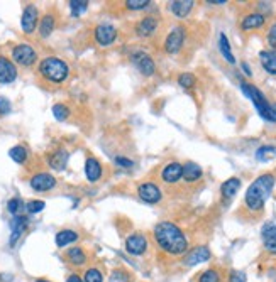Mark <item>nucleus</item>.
Listing matches in <instances>:
<instances>
[{
  "instance_id": "1",
  "label": "nucleus",
  "mask_w": 276,
  "mask_h": 282,
  "mask_svg": "<svg viewBox=\"0 0 276 282\" xmlns=\"http://www.w3.org/2000/svg\"><path fill=\"white\" fill-rule=\"evenodd\" d=\"M153 236L156 245L161 249L164 254L171 257L185 255L188 252V238L183 233V230L178 225L171 223V221H159L154 226Z\"/></svg>"
},
{
  "instance_id": "2",
  "label": "nucleus",
  "mask_w": 276,
  "mask_h": 282,
  "mask_svg": "<svg viewBox=\"0 0 276 282\" xmlns=\"http://www.w3.org/2000/svg\"><path fill=\"white\" fill-rule=\"evenodd\" d=\"M274 183L276 178L271 173L261 174L258 179H254L244 194V208L251 213H261L264 208V203L271 196Z\"/></svg>"
},
{
  "instance_id": "3",
  "label": "nucleus",
  "mask_w": 276,
  "mask_h": 282,
  "mask_svg": "<svg viewBox=\"0 0 276 282\" xmlns=\"http://www.w3.org/2000/svg\"><path fill=\"white\" fill-rule=\"evenodd\" d=\"M38 74L49 85H61L70 76V68L61 58L48 56L39 61Z\"/></svg>"
},
{
  "instance_id": "4",
  "label": "nucleus",
  "mask_w": 276,
  "mask_h": 282,
  "mask_svg": "<svg viewBox=\"0 0 276 282\" xmlns=\"http://www.w3.org/2000/svg\"><path fill=\"white\" fill-rule=\"evenodd\" d=\"M240 90H243V93L251 100V102H253V105L256 107V110H258V113L261 115V117L266 118L268 122L276 124V107L268 102V98L264 97L261 90H258V87L243 82L240 83Z\"/></svg>"
},
{
  "instance_id": "5",
  "label": "nucleus",
  "mask_w": 276,
  "mask_h": 282,
  "mask_svg": "<svg viewBox=\"0 0 276 282\" xmlns=\"http://www.w3.org/2000/svg\"><path fill=\"white\" fill-rule=\"evenodd\" d=\"M12 61L14 64H19L22 68H31L38 61V53L31 44H17L12 48Z\"/></svg>"
},
{
  "instance_id": "6",
  "label": "nucleus",
  "mask_w": 276,
  "mask_h": 282,
  "mask_svg": "<svg viewBox=\"0 0 276 282\" xmlns=\"http://www.w3.org/2000/svg\"><path fill=\"white\" fill-rule=\"evenodd\" d=\"M130 63H132L134 66L137 68V71L144 74V76H153V74L156 73L154 59L149 56L146 51H141V49H137V51H134L130 54Z\"/></svg>"
},
{
  "instance_id": "7",
  "label": "nucleus",
  "mask_w": 276,
  "mask_h": 282,
  "mask_svg": "<svg viewBox=\"0 0 276 282\" xmlns=\"http://www.w3.org/2000/svg\"><path fill=\"white\" fill-rule=\"evenodd\" d=\"M117 27L112 26V24H98L97 27L93 29V37H95V43L98 44V46L102 48H109L112 46L115 43V39H117Z\"/></svg>"
},
{
  "instance_id": "8",
  "label": "nucleus",
  "mask_w": 276,
  "mask_h": 282,
  "mask_svg": "<svg viewBox=\"0 0 276 282\" xmlns=\"http://www.w3.org/2000/svg\"><path fill=\"white\" fill-rule=\"evenodd\" d=\"M148 249H149L148 238H146V235L141 233V231H134V233H130L127 238H125V250H127V254L130 255L141 257L146 254Z\"/></svg>"
},
{
  "instance_id": "9",
  "label": "nucleus",
  "mask_w": 276,
  "mask_h": 282,
  "mask_svg": "<svg viewBox=\"0 0 276 282\" xmlns=\"http://www.w3.org/2000/svg\"><path fill=\"white\" fill-rule=\"evenodd\" d=\"M137 196L148 205H158L163 199L161 188L156 183H151V181H144L137 186Z\"/></svg>"
},
{
  "instance_id": "10",
  "label": "nucleus",
  "mask_w": 276,
  "mask_h": 282,
  "mask_svg": "<svg viewBox=\"0 0 276 282\" xmlns=\"http://www.w3.org/2000/svg\"><path fill=\"white\" fill-rule=\"evenodd\" d=\"M39 26V11L38 7L34 6V4H27L26 7H24V12H22V17H21V27L24 34H32L36 31V27Z\"/></svg>"
},
{
  "instance_id": "11",
  "label": "nucleus",
  "mask_w": 276,
  "mask_h": 282,
  "mask_svg": "<svg viewBox=\"0 0 276 282\" xmlns=\"http://www.w3.org/2000/svg\"><path fill=\"white\" fill-rule=\"evenodd\" d=\"M183 43H185V27L183 26L173 27L166 36V39H164V51L168 54H177L183 48Z\"/></svg>"
},
{
  "instance_id": "12",
  "label": "nucleus",
  "mask_w": 276,
  "mask_h": 282,
  "mask_svg": "<svg viewBox=\"0 0 276 282\" xmlns=\"http://www.w3.org/2000/svg\"><path fill=\"white\" fill-rule=\"evenodd\" d=\"M158 27H159L158 19L153 16H146L134 26V32H135V36L146 39V37H151L153 34H156Z\"/></svg>"
},
{
  "instance_id": "13",
  "label": "nucleus",
  "mask_w": 276,
  "mask_h": 282,
  "mask_svg": "<svg viewBox=\"0 0 276 282\" xmlns=\"http://www.w3.org/2000/svg\"><path fill=\"white\" fill-rule=\"evenodd\" d=\"M29 184H31V188L34 191L44 193V191H51L54 186H56V178L49 173H38L31 178Z\"/></svg>"
},
{
  "instance_id": "14",
  "label": "nucleus",
  "mask_w": 276,
  "mask_h": 282,
  "mask_svg": "<svg viewBox=\"0 0 276 282\" xmlns=\"http://www.w3.org/2000/svg\"><path fill=\"white\" fill-rule=\"evenodd\" d=\"M17 79V66L12 59L6 56H0V83L9 85Z\"/></svg>"
},
{
  "instance_id": "15",
  "label": "nucleus",
  "mask_w": 276,
  "mask_h": 282,
  "mask_svg": "<svg viewBox=\"0 0 276 282\" xmlns=\"http://www.w3.org/2000/svg\"><path fill=\"white\" fill-rule=\"evenodd\" d=\"M210 250L207 247H195L190 252L185 254V259H183V264L187 267H192V265H197V264H202V262H207L210 260Z\"/></svg>"
},
{
  "instance_id": "16",
  "label": "nucleus",
  "mask_w": 276,
  "mask_h": 282,
  "mask_svg": "<svg viewBox=\"0 0 276 282\" xmlns=\"http://www.w3.org/2000/svg\"><path fill=\"white\" fill-rule=\"evenodd\" d=\"M183 178V164L180 163H169L161 171V179L166 184H177Z\"/></svg>"
},
{
  "instance_id": "17",
  "label": "nucleus",
  "mask_w": 276,
  "mask_h": 282,
  "mask_svg": "<svg viewBox=\"0 0 276 282\" xmlns=\"http://www.w3.org/2000/svg\"><path fill=\"white\" fill-rule=\"evenodd\" d=\"M261 238H263L264 249L269 252V254L276 255V225L268 221L263 230H261Z\"/></svg>"
},
{
  "instance_id": "18",
  "label": "nucleus",
  "mask_w": 276,
  "mask_h": 282,
  "mask_svg": "<svg viewBox=\"0 0 276 282\" xmlns=\"http://www.w3.org/2000/svg\"><path fill=\"white\" fill-rule=\"evenodd\" d=\"M104 174V169H102V164H100V160L97 157H93V155H90L85 160V176H87V179L90 183H97L100 181Z\"/></svg>"
},
{
  "instance_id": "19",
  "label": "nucleus",
  "mask_w": 276,
  "mask_h": 282,
  "mask_svg": "<svg viewBox=\"0 0 276 282\" xmlns=\"http://www.w3.org/2000/svg\"><path fill=\"white\" fill-rule=\"evenodd\" d=\"M27 226H29V218H27V216H24V215L14 216L12 221H11V230H12V233H11V245L12 247L17 244V240L21 238L24 231L27 230Z\"/></svg>"
},
{
  "instance_id": "20",
  "label": "nucleus",
  "mask_w": 276,
  "mask_h": 282,
  "mask_svg": "<svg viewBox=\"0 0 276 282\" xmlns=\"http://www.w3.org/2000/svg\"><path fill=\"white\" fill-rule=\"evenodd\" d=\"M193 6H195L193 0H173V2L168 4V9L173 16H177L178 19H185L190 16Z\"/></svg>"
},
{
  "instance_id": "21",
  "label": "nucleus",
  "mask_w": 276,
  "mask_h": 282,
  "mask_svg": "<svg viewBox=\"0 0 276 282\" xmlns=\"http://www.w3.org/2000/svg\"><path fill=\"white\" fill-rule=\"evenodd\" d=\"M64 257H66V260L72 265H75V267H83L88 262V254L85 252L83 247H78V245L72 247V249H68L66 254H64Z\"/></svg>"
},
{
  "instance_id": "22",
  "label": "nucleus",
  "mask_w": 276,
  "mask_h": 282,
  "mask_svg": "<svg viewBox=\"0 0 276 282\" xmlns=\"http://www.w3.org/2000/svg\"><path fill=\"white\" fill-rule=\"evenodd\" d=\"M259 63L266 73L276 76V51H273V49H264V51H261Z\"/></svg>"
},
{
  "instance_id": "23",
  "label": "nucleus",
  "mask_w": 276,
  "mask_h": 282,
  "mask_svg": "<svg viewBox=\"0 0 276 282\" xmlns=\"http://www.w3.org/2000/svg\"><path fill=\"white\" fill-rule=\"evenodd\" d=\"M264 22H266V17L263 16V14L253 12V14H248L246 17H243V21H240V29H243V31H253V29L263 27Z\"/></svg>"
},
{
  "instance_id": "24",
  "label": "nucleus",
  "mask_w": 276,
  "mask_h": 282,
  "mask_svg": "<svg viewBox=\"0 0 276 282\" xmlns=\"http://www.w3.org/2000/svg\"><path fill=\"white\" fill-rule=\"evenodd\" d=\"M68 159H70L68 150L58 149V150H54V152H53L51 155H49L48 163H49V166H51V168H53L54 171H63L64 168H66Z\"/></svg>"
},
{
  "instance_id": "25",
  "label": "nucleus",
  "mask_w": 276,
  "mask_h": 282,
  "mask_svg": "<svg viewBox=\"0 0 276 282\" xmlns=\"http://www.w3.org/2000/svg\"><path fill=\"white\" fill-rule=\"evenodd\" d=\"M239 189H240V179L239 178H230V179L225 181V183H222V186H220V194H222V198L225 201H230L235 194H237Z\"/></svg>"
},
{
  "instance_id": "26",
  "label": "nucleus",
  "mask_w": 276,
  "mask_h": 282,
  "mask_svg": "<svg viewBox=\"0 0 276 282\" xmlns=\"http://www.w3.org/2000/svg\"><path fill=\"white\" fill-rule=\"evenodd\" d=\"M39 36L43 39L49 37L54 31V27H56V17H54V14H46L44 17L39 19Z\"/></svg>"
},
{
  "instance_id": "27",
  "label": "nucleus",
  "mask_w": 276,
  "mask_h": 282,
  "mask_svg": "<svg viewBox=\"0 0 276 282\" xmlns=\"http://www.w3.org/2000/svg\"><path fill=\"white\" fill-rule=\"evenodd\" d=\"M78 238H80L78 231L70 230V228H64V230H59V231H58L56 236H54V241H56V245L59 247V249H63V247L75 244V241H77Z\"/></svg>"
},
{
  "instance_id": "28",
  "label": "nucleus",
  "mask_w": 276,
  "mask_h": 282,
  "mask_svg": "<svg viewBox=\"0 0 276 282\" xmlns=\"http://www.w3.org/2000/svg\"><path fill=\"white\" fill-rule=\"evenodd\" d=\"M202 176H203V171L198 164L195 163L183 164V179L187 183H197V181L202 179Z\"/></svg>"
},
{
  "instance_id": "29",
  "label": "nucleus",
  "mask_w": 276,
  "mask_h": 282,
  "mask_svg": "<svg viewBox=\"0 0 276 282\" xmlns=\"http://www.w3.org/2000/svg\"><path fill=\"white\" fill-rule=\"evenodd\" d=\"M219 48H220V53H222V56L225 58V61L234 64L235 63V58L232 51H230V44H229V39L225 34H220L219 36Z\"/></svg>"
},
{
  "instance_id": "30",
  "label": "nucleus",
  "mask_w": 276,
  "mask_h": 282,
  "mask_svg": "<svg viewBox=\"0 0 276 282\" xmlns=\"http://www.w3.org/2000/svg\"><path fill=\"white\" fill-rule=\"evenodd\" d=\"M9 155H11V159L14 160V163L26 164V160L29 157V152H27V149L24 147V145H14V147L9 150Z\"/></svg>"
},
{
  "instance_id": "31",
  "label": "nucleus",
  "mask_w": 276,
  "mask_h": 282,
  "mask_svg": "<svg viewBox=\"0 0 276 282\" xmlns=\"http://www.w3.org/2000/svg\"><path fill=\"white\" fill-rule=\"evenodd\" d=\"M109 282H132V274L125 269H114L109 275Z\"/></svg>"
},
{
  "instance_id": "32",
  "label": "nucleus",
  "mask_w": 276,
  "mask_h": 282,
  "mask_svg": "<svg viewBox=\"0 0 276 282\" xmlns=\"http://www.w3.org/2000/svg\"><path fill=\"white\" fill-rule=\"evenodd\" d=\"M7 210H9V213H11L12 216H19V215H22V211L26 210V205H24V201L21 198H11L9 199V203H7Z\"/></svg>"
},
{
  "instance_id": "33",
  "label": "nucleus",
  "mask_w": 276,
  "mask_h": 282,
  "mask_svg": "<svg viewBox=\"0 0 276 282\" xmlns=\"http://www.w3.org/2000/svg\"><path fill=\"white\" fill-rule=\"evenodd\" d=\"M83 282H104V274L102 270L97 269V267H90L83 272Z\"/></svg>"
},
{
  "instance_id": "34",
  "label": "nucleus",
  "mask_w": 276,
  "mask_h": 282,
  "mask_svg": "<svg viewBox=\"0 0 276 282\" xmlns=\"http://www.w3.org/2000/svg\"><path fill=\"white\" fill-rule=\"evenodd\" d=\"M274 155H276V147H271V145H263V147L256 150V159L261 160V163H266V160H269Z\"/></svg>"
},
{
  "instance_id": "35",
  "label": "nucleus",
  "mask_w": 276,
  "mask_h": 282,
  "mask_svg": "<svg viewBox=\"0 0 276 282\" xmlns=\"http://www.w3.org/2000/svg\"><path fill=\"white\" fill-rule=\"evenodd\" d=\"M151 6V0H125L124 7L127 11H144Z\"/></svg>"
},
{
  "instance_id": "36",
  "label": "nucleus",
  "mask_w": 276,
  "mask_h": 282,
  "mask_svg": "<svg viewBox=\"0 0 276 282\" xmlns=\"http://www.w3.org/2000/svg\"><path fill=\"white\" fill-rule=\"evenodd\" d=\"M70 113H72V110H70L66 105H63V103H56L53 107V115H54V118L59 120V122H63V120H66L70 117Z\"/></svg>"
},
{
  "instance_id": "37",
  "label": "nucleus",
  "mask_w": 276,
  "mask_h": 282,
  "mask_svg": "<svg viewBox=\"0 0 276 282\" xmlns=\"http://www.w3.org/2000/svg\"><path fill=\"white\" fill-rule=\"evenodd\" d=\"M90 4L87 0H72L70 2V11H72V16H80L88 9Z\"/></svg>"
},
{
  "instance_id": "38",
  "label": "nucleus",
  "mask_w": 276,
  "mask_h": 282,
  "mask_svg": "<svg viewBox=\"0 0 276 282\" xmlns=\"http://www.w3.org/2000/svg\"><path fill=\"white\" fill-rule=\"evenodd\" d=\"M198 282H220V274L217 269H207L198 277Z\"/></svg>"
},
{
  "instance_id": "39",
  "label": "nucleus",
  "mask_w": 276,
  "mask_h": 282,
  "mask_svg": "<svg viewBox=\"0 0 276 282\" xmlns=\"http://www.w3.org/2000/svg\"><path fill=\"white\" fill-rule=\"evenodd\" d=\"M195 83H197V79H195L192 73H182L178 76V85L183 88H193Z\"/></svg>"
},
{
  "instance_id": "40",
  "label": "nucleus",
  "mask_w": 276,
  "mask_h": 282,
  "mask_svg": "<svg viewBox=\"0 0 276 282\" xmlns=\"http://www.w3.org/2000/svg\"><path fill=\"white\" fill-rule=\"evenodd\" d=\"M44 208H46V203L41 199H32L26 205L27 213H31V215H36V213H39V211H43Z\"/></svg>"
},
{
  "instance_id": "41",
  "label": "nucleus",
  "mask_w": 276,
  "mask_h": 282,
  "mask_svg": "<svg viewBox=\"0 0 276 282\" xmlns=\"http://www.w3.org/2000/svg\"><path fill=\"white\" fill-rule=\"evenodd\" d=\"M266 41H268V46L276 51V22L271 24V27L268 29V36H266Z\"/></svg>"
},
{
  "instance_id": "42",
  "label": "nucleus",
  "mask_w": 276,
  "mask_h": 282,
  "mask_svg": "<svg viewBox=\"0 0 276 282\" xmlns=\"http://www.w3.org/2000/svg\"><path fill=\"white\" fill-rule=\"evenodd\" d=\"M115 164H117L119 168H124V169H132L134 168L132 160L124 157V155H117V157H115Z\"/></svg>"
},
{
  "instance_id": "43",
  "label": "nucleus",
  "mask_w": 276,
  "mask_h": 282,
  "mask_svg": "<svg viewBox=\"0 0 276 282\" xmlns=\"http://www.w3.org/2000/svg\"><path fill=\"white\" fill-rule=\"evenodd\" d=\"M229 282H248V277H246L244 272L240 270H232L229 274Z\"/></svg>"
},
{
  "instance_id": "44",
  "label": "nucleus",
  "mask_w": 276,
  "mask_h": 282,
  "mask_svg": "<svg viewBox=\"0 0 276 282\" xmlns=\"http://www.w3.org/2000/svg\"><path fill=\"white\" fill-rule=\"evenodd\" d=\"M12 110V105L9 102V98L0 97V115H9Z\"/></svg>"
},
{
  "instance_id": "45",
  "label": "nucleus",
  "mask_w": 276,
  "mask_h": 282,
  "mask_svg": "<svg viewBox=\"0 0 276 282\" xmlns=\"http://www.w3.org/2000/svg\"><path fill=\"white\" fill-rule=\"evenodd\" d=\"M66 282H83V279L78 274H70L66 277Z\"/></svg>"
},
{
  "instance_id": "46",
  "label": "nucleus",
  "mask_w": 276,
  "mask_h": 282,
  "mask_svg": "<svg viewBox=\"0 0 276 282\" xmlns=\"http://www.w3.org/2000/svg\"><path fill=\"white\" fill-rule=\"evenodd\" d=\"M243 69H244V73L248 74V76H251V74H253V73H251V68H249L248 63H243Z\"/></svg>"
},
{
  "instance_id": "47",
  "label": "nucleus",
  "mask_w": 276,
  "mask_h": 282,
  "mask_svg": "<svg viewBox=\"0 0 276 282\" xmlns=\"http://www.w3.org/2000/svg\"><path fill=\"white\" fill-rule=\"evenodd\" d=\"M34 282H51V280H46V279H38V280H34Z\"/></svg>"
}]
</instances>
